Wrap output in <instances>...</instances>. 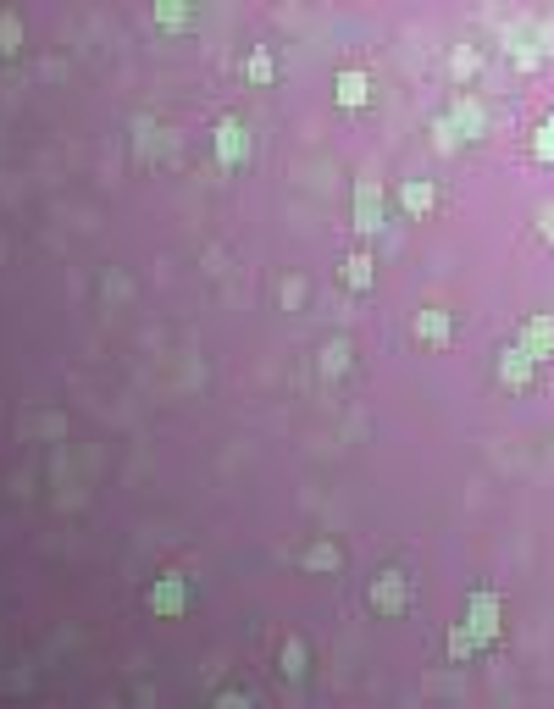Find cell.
Wrapping results in <instances>:
<instances>
[{
  "label": "cell",
  "mask_w": 554,
  "mask_h": 709,
  "mask_svg": "<svg viewBox=\"0 0 554 709\" xmlns=\"http://www.w3.org/2000/svg\"><path fill=\"white\" fill-rule=\"evenodd\" d=\"M499 621H505V604H499V593L494 588H471V599H466V632H471V643L477 649H494L499 643Z\"/></svg>",
  "instance_id": "6da1fadb"
},
{
  "label": "cell",
  "mask_w": 554,
  "mask_h": 709,
  "mask_svg": "<svg viewBox=\"0 0 554 709\" xmlns=\"http://www.w3.org/2000/svg\"><path fill=\"white\" fill-rule=\"evenodd\" d=\"M366 610L372 615H405L410 610V577L399 565H383V571L366 582Z\"/></svg>",
  "instance_id": "7a4b0ae2"
},
{
  "label": "cell",
  "mask_w": 554,
  "mask_h": 709,
  "mask_svg": "<svg viewBox=\"0 0 554 709\" xmlns=\"http://www.w3.org/2000/svg\"><path fill=\"white\" fill-rule=\"evenodd\" d=\"M250 128H244L239 117H222L217 122V161L222 167H244V161H250Z\"/></svg>",
  "instance_id": "3957f363"
},
{
  "label": "cell",
  "mask_w": 554,
  "mask_h": 709,
  "mask_svg": "<svg viewBox=\"0 0 554 709\" xmlns=\"http://www.w3.org/2000/svg\"><path fill=\"white\" fill-rule=\"evenodd\" d=\"M516 349H521V355H527L532 366L554 361V316H527V327H521Z\"/></svg>",
  "instance_id": "277c9868"
},
{
  "label": "cell",
  "mask_w": 554,
  "mask_h": 709,
  "mask_svg": "<svg viewBox=\"0 0 554 709\" xmlns=\"http://www.w3.org/2000/svg\"><path fill=\"white\" fill-rule=\"evenodd\" d=\"M150 610L156 615H183L189 610V577H183V571H161L156 588H150Z\"/></svg>",
  "instance_id": "5b68a950"
},
{
  "label": "cell",
  "mask_w": 554,
  "mask_h": 709,
  "mask_svg": "<svg viewBox=\"0 0 554 709\" xmlns=\"http://www.w3.org/2000/svg\"><path fill=\"white\" fill-rule=\"evenodd\" d=\"M399 205H405L410 222H427V217L438 211V189H433L427 178H410L405 189H399Z\"/></svg>",
  "instance_id": "8992f818"
},
{
  "label": "cell",
  "mask_w": 554,
  "mask_h": 709,
  "mask_svg": "<svg viewBox=\"0 0 554 709\" xmlns=\"http://www.w3.org/2000/svg\"><path fill=\"white\" fill-rule=\"evenodd\" d=\"M449 122H455V133H460V145H471V139H482V128H488V117H482V106L471 95H460L455 106L444 111Z\"/></svg>",
  "instance_id": "52a82bcc"
},
{
  "label": "cell",
  "mask_w": 554,
  "mask_h": 709,
  "mask_svg": "<svg viewBox=\"0 0 554 709\" xmlns=\"http://www.w3.org/2000/svg\"><path fill=\"white\" fill-rule=\"evenodd\" d=\"M355 228L361 233L383 228V189L377 183H355Z\"/></svg>",
  "instance_id": "ba28073f"
},
{
  "label": "cell",
  "mask_w": 554,
  "mask_h": 709,
  "mask_svg": "<svg viewBox=\"0 0 554 709\" xmlns=\"http://www.w3.org/2000/svg\"><path fill=\"white\" fill-rule=\"evenodd\" d=\"M333 95H338V106H344V111H361L366 100H372V78H366L361 67H344L338 84H333Z\"/></svg>",
  "instance_id": "9c48e42d"
},
{
  "label": "cell",
  "mask_w": 554,
  "mask_h": 709,
  "mask_svg": "<svg viewBox=\"0 0 554 709\" xmlns=\"http://www.w3.org/2000/svg\"><path fill=\"white\" fill-rule=\"evenodd\" d=\"M532 377H538V366H532L516 344L499 349V383H505V388H532Z\"/></svg>",
  "instance_id": "30bf717a"
},
{
  "label": "cell",
  "mask_w": 554,
  "mask_h": 709,
  "mask_svg": "<svg viewBox=\"0 0 554 709\" xmlns=\"http://www.w3.org/2000/svg\"><path fill=\"white\" fill-rule=\"evenodd\" d=\"M416 338L433 344V349L455 344V316H449V311H422V316H416Z\"/></svg>",
  "instance_id": "8fae6325"
},
{
  "label": "cell",
  "mask_w": 554,
  "mask_h": 709,
  "mask_svg": "<svg viewBox=\"0 0 554 709\" xmlns=\"http://www.w3.org/2000/svg\"><path fill=\"white\" fill-rule=\"evenodd\" d=\"M305 665H311V649H305V637H283V676H289V682H300Z\"/></svg>",
  "instance_id": "7c38bea8"
},
{
  "label": "cell",
  "mask_w": 554,
  "mask_h": 709,
  "mask_svg": "<svg viewBox=\"0 0 554 709\" xmlns=\"http://www.w3.org/2000/svg\"><path fill=\"white\" fill-rule=\"evenodd\" d=\"M338 272H344V289L361 294V289H372V272H377V266H372V255H350Z\"/></svg>",
  "instance_id": "4fadbf2b"
},
{
  "label": "cell",
  "mask_w": 554,
  "mask_h": 709,
  "mask_svg": "<svg viewBox=\"0 0 554 709\" xmlns=\"http://www.w3.org/2000/svg\"><path fill=\"white\" fill-rule=\"evenodd\" d=\"M338 565H344V549H338V543H311V549H305V571H338Z\"/></svg>",
  "instance_id": "5bb4252c"
},
{
  "label": "cell",
  "mask_w": 554,
  "mask_h": 709,
  "mask_svg": "<svg viewBox=\"0 0 554 709\" xmlns=\"http://www.w3.org/2000/svg\"><path fill=\"white\" fill-rule=\"evenodd\" d=\"M244 78H250V84H272V78H277L272 50H250V61H244Z\"/></svg>",
  "instance_id": "9a60e30c"
},
{
  "label": "cell",
  "mask_w": 554,
  "mask_h": 709,
  "mask_svg": "<svg viewBox=\"0 0 554 709\" xmlns=\"http://www.w3.org/2000/svg\"><path fill=\"white\" fill-rule=\"evenodd\" d=\"M532 156H538L543 167H554V117L538 122V133H532Z\"/></svg>",
  "instance_id": "2e32d148"
},
{
  "label": "cell",
  "mask_w": 554,
  "mask_h": 709,
  "mask_svg": "<svg viewBox=\"0 0 554 709\" xmlns=\"http://www.w3.org/2000/svg\"><path fill=\"white\" fill-rule=\"evenodd\" d=\"M156 23L178 34V28H189V6H183V0H161V6H156Z\"/></svg>",
  "instance_id": "e0dca14e"
},
{
  "label": "cell",
  "mask_w": 554,
  "mask_h": 709,
  "mask_svg": "<svg viewBox=\"0 0 554 709\" xmlns=\"http://www.w3.org/2000/svg\"><path fill=\"white\" fill-rule=\"evenodd\" d=\"M477 67H482V56H477L471 45H460L455 56H449V73H455L460 84H466V78H477Z\"/></svg>",
  "instance_id": "ac0fdd59"
},
{
  "label": "cell",
  "mask_w": 554,
  "mask_h": 709,
  "mask_svg": "<svg viewBox=\"0 0 554 709\" xmlns=\"http://www.w3.org/2000/svg\"><path fill=\"white\" fill-rule=\"evenodd\" d=\"M510 61H516L521 73H538V67H543L538 45H532V39H521V34H516V45H510Z\"/></svg>",
  "instance_id": "d6986e66"
},
{
  "label": "cell",
  "mask_w": 554,
  "mask_h": 709,
  "mask_svg": "<svg viewBox=\"0 0 554 709\" xmlns=\"http://www.w3.org/2000/svg\"><path fill=\"white\" fill-rule=\"evenodd\" d=\"M444 649H449V660H471V654H482L477 643H471V632H466V626H455V632H449V643H444Z\"/></svg>",
  "instance_id": "ffe728a7"
},
{
  "label": "cell",
  "mask_w": 554,
  "mask_h": 709,
  "mask_svg": "<svg viewBox=\"0 0 554 709\" xmlns=\"http://www.w3.org/2000/svg\"><path fill=\"white\" fill-rule=\"evenodd\" d=\"M17 45H23V23H17L12 12H0V50H6V56H12Z\"/></svg>",
  "instance_id": "44dd1931"
},
{
  "label": "cell",
  "mask_w": 554,
  "mask_h": 709,
  "mask_svg": "<svg viewBox=\"0 0 554 709\" xmlns=\"http://www.w3.org/2000/svg\"><path fill=\"white\" fill-rule=\"evenodd\" d=\"M433 145L444 150V156H449V150H460V133H455V122H449V117L433 122Z\"/></svg>",
  "instance_id": "7402d4cb"
},
{
  "label": "cell",
  "mask_w": 554,
  "mask_h": 709,
  "mask_svg": "<svg viewBox=\"0 0 554 709\" xmlns=\"http://www.w3.org/2000/svg\"><path fill=\"white\" fill-rule=\"evenodd\" d=\"M532 45H538V56H549V50H554V12H549V17H543V23H538V34H532Z\"/></svg>",
  "instance_id": "603a6c76"
},
{
  "label": "cell",
  "mask_w": 554,
  "mask_h": 709,
  "mask_svg": "<svg viewBox=\"0 0 554 709\" xmlns=\"http://www.w3.org/2000/svg\"><path fill=\"white\" fill-rule=\"evenodd\" d=\"M217 709H250V698L244 693H217Z\"/></svg>",
  "instance_id": "cb8c5ba5"
},
{
  "label": "cell",
  "mask_w": 554,
  "mask_h": 709,
  "mask_svg": "<svg viewBox=\"0 0 554 709\" xmlns=\"http://www.w3.org/2000/svg\"><path fill=\"white\" fill-rule=\"evenodd\" d=\"M538 228H543V239L554 244V205H543V211H538Z\"/></svg>",
  "instance_id": "d4e9b609"
},
{
  "label": "cell",
  "mask_w": 554,
  "mask_h": 709,
  "mask_svg": "<svg viewBox=\"0 0 554 709\" xmlns=\"http://www.w3.org/2000/svg\"><path fill=\"white\" fill-rule=\"evenodd\" d=\"M327 372H344V344H327Z\"/></svg>",
  "instance_id": "484cf974"
}]
</instances>
